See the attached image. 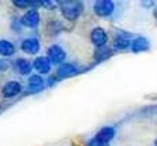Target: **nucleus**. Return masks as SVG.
<instances>
[{"label": "nucleus", "instance_id": "1", "mask_svg": "<svg viewBox=\"0 0 157 146\" xmlns=\"http://www.w3.org/2000/svg\"><path fill=\"white\" fill-rule=\"evenodd\" d=\"M61 8L62 16L67 19V21H76V19L81 16L84 10V6L81 2H59L58 3Z\"/></svg>", "mask_w": 157, "mask_h": 146}, {"label": "nucleus", "instance_id": "2", "mask_svg": "<svg viewBox=\"0 0 157 146\" xmlns=\"http://www.w3.org/2000/svg\"><path fill=\"white\" fill-rule=\"evenodd\" d=\"M66 51H64V49L62 48V46L59 45H50L48 50H47V58L50 60L52 64H57V65H61L64 63V60H66Z\"/></svg>", "mask_w": 157, "mask_h": 146}, {"label": "nucleus", "instance_id": "3", "mask_svg": "<svg viewBox=\"0 0 157 146\" xmlns=\"http://www.w3.org/2000/svg\"><path fill=\"white\" fill-rule=\"evenodd\" d=\"M93 10L98 17H109L115 10V3L111 0H98L93 4Z\"/></svg>", "mask_w": 157, "mask_h": 146}, {"label": "nucleus", "instance_id": "4", "mask_svg": "<svg viewBox=\"0 0 157 146\" xmlns=\"http://www.w3.org/2000/svg\"><path fill=\"white\" fill-rule=\"evenodd\" d=\"M90 40L94 46L101 49V48H104L106 44L108 42V35L102 27H95L90 32Z\"/></svg>", "mask_w": 157, "mask_h": 146}, {"label": "nucleus", "instance_id": "5", "mask_svg": "<svg viewBox=\"0 0 157 146\" xmlns=\"http://www.w3.org/2000/svg\"><path fill=\"white\" fill-rule=\"evenodd\" d=\"M21 24L27 28H35L40 23V14L37 9H29L21 18Z\"/></svg>", "mask_w": 157, "mask_h": 146}, {"label": "nucleus", "instance_id": "6", "mask_svg": "<svg viewBox=\"0 0 157 146\" xmlns=\"http://www.w3.org/2000/svg\"><path fill=\"white\" fill-rule=\"evenodd\" d=\"M45 87V81L40 75H31L29 77V82H27V90L29 94H37Z\"/></svg>", "mask_w": 157, "mask_h": 146}, {"label": "nucleus", "instance_id": "7", "mask_svg": "<svg viewBox=\"0 0 157 146\" xmlns=\"http://www.w3.org/2000/svg\"><path fill=\"white\" fill-rule=\"evenodd\" d=\"M3 96L6 99H12L16 97L17 95H19L22 92V85L18 81H8L2 89Z\"/></svg>", "mask_w": 157, "mask_h": 146}, {"label": "nucleus", "instance_id": "8", "mask_svg": "<svg viewBox=\"0 0 157 146\" xmlns=\"http://www.w3.org/2000/svg\"><path fill=\"white\" fill-rule=\"evenodd\" d=\"M32 68H34L39 75H49L52 71V63L47 57H37L32 62Z\"/></svg>", "mask_w": 157, "mask_h": 146}, {"label": "nucleus", "instance_id": "9", "mask_svg": "<svg viewBox=\"0 0 157 146\" xmlns=\"http://www.w3.org/2000/svg\"><path fill=\"white\" fill-rule=\"evenodd\" d=\"M21 49H22V51L26 53V54L35 55L39 53V50H40V41L35 37L25 38L21 42Z\"/></svg>", "mask_w": 157, "mask_h": 146}, {"label": "nucleus", "instance_id": "10", "mask_svg": "<svg viewBox=\"0 0 157 146\" xmlns=\"http://www.w3.org/2000/svg\"><path fill=\"white\" fill-rule=\"evenodd\" d=\"M78 69L76 68V65L72 63H67L64 62L63 64H61L57 69V77L58 78H70L75 75H77Z\"/></svg>", "mask_w": 157, "mask_h": 146}, {"label": "nucleus", "instance_id": "11", "mask_svg": "<svg viewBox=\"0 0 157 146\" xmlns=\"http://www.w3.org/2000/svg\"><path fill=\"white\" fill-rule=\"evenodd\" d=\"M14 67H16V69H17V72L19 73V75L27 76L31 73L32 63H30L27 59H25V58H18L14 62Z\"/></svg>", "mask_w": 157, "mask_h": 146}, {"label": "nucleus", "instance_id": "12", "mask_svg": "<svg viewBox=\"0 0 157 146\" xmlns=\"http://www.w3.org/2000/svg\"><path fill=\"white\" fill-rule=\"evenodd\" d=\"M115 128L113 127H103V128H101L99 131H98V133L95 135V138L97 140H99V141H102V142H106V144H108L112 138L115 137Z\"/></svg>", "mask_w": 157, "mask_h": 146}, {"label": "nucleus", "instance_id": "13", "mask_svg": "<svg viewBox=\"0 0 157 146\" xmlns=\"http://www.w3.org/2000/svg\"><path fill=\"white\" fill-rule=\"evenodd\" d=\"M130 49L134 53H142V51H147L149 49V41L146 37H136L134 41H132Z\"/></svg>", "mask_w": 157, "mask_h": 146}, {"label": "nucleus", "instance_id": "14", "mask_svg": "<svg viewBox=\"0 0 157 146\" xmlns=\"http://www.w3.org/2000/svg\"><path fill=\"white\" fill-rule=\"evenodd\" d=\"M16 53V46L8 40H0V55L12 57Z\"/></svg>", "mask_w": 157, "mask_h": 146}, {"label": "nucleus", "instance_id": "15", "mask_svg": "<svg viewBox=\"0 0 157 146\" xmlns=\"http://www.w3.org/2000/svg\"><path fill=\"white\" fill-rule=\"evenodd\" d=\"M130 45H132V42H130V40L125 36H117L115 38L113 41V49L120 51V50H126L128 48H130Z\"/></svg>", "mask_w": 157, "mask_h": 146}, {"label": "nucleus", "instance_id": "16", "mask_svg": "<svg viewBox=\"0 0 157 146\" xmlns=\"http://www.w3.org/2000/svg\"><path fill=\"white\" fill-rule=\"evenodd\" d=\"M88 146H108V144L102 142V141L97 140V138L94 137V138H91V140L88 142Z\"/></svg>", "mask_w": 157, "mask_h": 146}, {"label": "nucleus", "instance_id": "17", "mask_svg": "<svg viewBox=\"0 0 157 146\" xmlns=\"http://www.w3.org/2000/svg\"><path fill=\"white\" fill-rule=\"evenodd\" d=\"M153 14H155V17H156V19H157V6L155 8V12H153Z\"/></svg>", "mask_w": 157, "mask_h": 146}, {"label": "nucleus", "instance_id": "18", "mask_svg": "<svg viewBox=\"0 0 157 146\" xmlns=\"http://www.w3.org/2000/svg\"><path fill=\"white\" fill-rule=\"evenodd\" d=\"M156 146H157V141H156Z\"/></svg>", "mask_w": 157, "mask_h": 146}]
</instances>
